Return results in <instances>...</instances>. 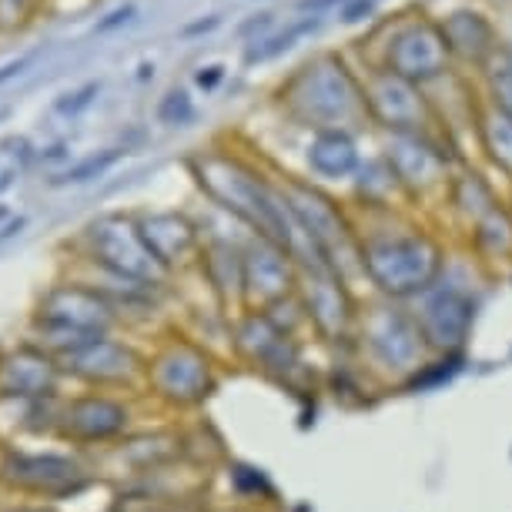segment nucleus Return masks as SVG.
<instances>
[{
	"label": "nucleus",
	"instance_id": "nucleus-7",
	"mask_svg": "<svg viewBox=\"0 0 512 512\" xmlns=\"http://www.w3.org/2000/svg\"><path fill=\"white\" fill-rule=\"evenodd\" d=\"M148 375L161 399L178 402V405L201 402L211 392V385H215L208 355L198 352L195 345H188V342L168 345V349L151 362Z\"/></svg>",
	"mask_w": 512,
	"mask_h": 512
},
{
	"label": "nucleus",
	"instance_id": "nucleus-24",
	"mask_svg": "<svg viewBox=\"0 0 512 512\" xmlns=\"http://www.w3.org/2000/svg\"><path fill=\"white\" fill-rule=\"evenodd\" d=\"M98 91H101V84H98V81H91V84H84L81 91L64 94V98L57 101L54 108L61 111V114H77V111H84V108H88V104L94 101V94H98Z\"/></svg>",
	"mask_w": 512,
	"mask_h": 512
},
{
	"label": "nucleus",
	"instance_id": "nucleus-11",
	"mask_svg": "<svg viewBox=\"0 0 512 512\" xmlns=\"http://www.w3.org/2000/svg\"><path fill=\"white\" fill-rule=\"evenodd\" d=\"M446 54H449V44L439 27L412 24V27H405V31L395 37V44L389 47V64L395 77L415 84V81H429V77L442 74Z\"/></svg>",
	"mask_w": 512,
	"mask_h": 512
},
{
	"label": "nucleus",
	"instance_id": "nucleus-29",
	"mask_svg": "<svg viewBox=\"0 0 512 512\" xmlns=\"http://www.w3.org/2000/svg\"><path fill=\"white\" fill-rule=\"evenodd\" d=\"M27 225V221L24 218H14V221H7V225L4 228H0V245H4V241L7 238H14V235H21V228Z\"/></svg>",
	"mask_w": 512,
	"mask_h": 512
},
{
	"label": "nucleus",
	"instance_id": "nucleus-33",
	"mask_svg": "<svg viewBox=\"0 0 512 512\" xmlns=\"http://www.w3.org/2000/svg\"><path fill=\"white\" fill-rule=\"evenodd\" d=\"M11 181H14V171H4V175H0V191L11 188Z\"/></svg>",
	"mask_w": 512,
	"mask_h": 512
},
{
	"label": "nucleus",
	"instance_id": "nucleus-18",
	"mask_svg": "<svg viewBox=\"0 0 512 512\" xmlns=\"http://www.w3.org/2000/svg\"><path fill=\"white\" fill-rule=\"evenodd\" d=\"M138 228H141L144 245H148L154 258H158L161 268H168V265H175L178 258H185L191 241H195V231H191L188 221H181L175 215H154Z\"/></svg>",
	"mask_w": 512,
	"mask_h": 512
},
{
	"label": "nucleus",
	"instance_id": "nucleus-2",
	"mask_svg": "<svg viewBox=\"0 0 512 512\" xmlns=\"http://www.w3.org/2000/svg\"><path fill=\"white\" fill-rule=\"evenodd\" d=\"M295 114L318 131H342L365 111L359 84L335 57H318L315 64L302 67V74L288 88Z\"/></svg>",
	"mask_w": 512,
	"mask_h": 512
},
{
	"label": "nucleus",
	"instance_id": "nucleus-3",
	"mask_svg": "<svg viewBox=\"0 0 512 512\" xmlns=\"http://www.w3.org/2000/svg\"><path fill=\"white\" fill-rule=\"evenodd\" d=\"M362 268L389 295H422L439 275V248L422 235H392L362 248Z\"/></svg>",
	"mask_w": 512,
	"mask_h": 512
},
{
	"label": "nucleus",
	"instance_id": "nucleus-27",
	"mask_svg": "<svg viewBox=\"0 0 512 512\" xmlns=\"http://www.w3.org/2000/svg\"><path fill=\"white\" fill-rule=\"evenodd\" d=\"M131 14H134V7H121V11H114V14L104 17V21L98 24V31H111V27H118V24L128 21Z\"/></svg>",
	"mask_w": 512,
	"mask_h": 512
},
{
	"label": "nucleus",
	"instance_id": "nucleus-8",
	"mask_svg": "<svg viewBox=\"0 0 512 512\" xmlns=\"http://www.w3.org/2000/svg\"><path fill=\"white\" fill-rule=\"evenodd\" d=\"M61 362L47 349L17 345L0 355V399L4 402H41L54 399Z\"/></svg>",
	"mask_w": 512,
	"mask_h": 512
},
{
	"label": "nucleus",
	"instance_id": "nucleus-23",
	"mask_svg": "<svg viewBox=\"0 0 512 512\" xmlns=\"http://www.w3.org/2000/svg\"><path fill=\"white\" fill-rule=\"evenodd\" d=\"M158 118H161L164 124H188L191 118H195V108H191V98H188L185 91H171L168 98L161 101Z\"/></svg>",
	"mask_w": 512,
	"mask_h": 512
},
{
	"label": "nucleus",
	"instance_id": "nucleus-13",
	"mask_svg": "<svg viewBox=\"0 0 512 512\" xmlns=\"http://www.w3.org/2000/svg\"><path fill=\"white\" fill-rule=\"evenodd\" d=\"M57 362H61L64 372H71L84 382H98V385L128 382L141 365L134 349H128L124 342H114L111 335L94 338V342L81 345V349L61 355Z\"/></svg>",
	"mask_w": 512,
	"mask_h": 512
},
{
	"label": "nucleus",
	"instance_id": "nucleus-14",
	"mask_svg": "<svg viewBox=\"0 0 512 512\" xmlns=\"http://www.w3.org/2000/svg\"><path fill=\"white\" fill-rule=\"evenodd\" d=\"M288 251H282L272 241H262L241 258V288H245L251 305H275L282 302L292 288V265Z\"/></svg>",
	"mask_w": 512,
	"mask_h": 512
},
{
	"label": "nucleus",
	"instance_id": "nucleus-12",
	"mask_svg": "<svg viewBox=\"0 0 512 512\" xmlns=\"http://www.w3.org/2000/svg\"><path fill=\"white\" fill-rule=\"evenodd\" d=\"M128 409L108 395H81L57 412L61 432L74 442H108L128 429Z\"/></svg>",
	"mask_w": 512,
	"mask_h": 512
},
{
	"label": "nucleus",
	"instance_id": "nucleus-28",
	"mask_svg": "<svg viewBox=\"0 0 512 512\" xmlns=\"http://www.w3.org/2000/svg\"><path fill=\"white\" fill-rule=\"evenodd\" d=\"M27 61H31V57H21V61H11V64H4V67H0V84H4V81H11V77H14L17 71H24Z\"/></svg>",
	"mask_w": 512,
	"mask_h": 512
},
{
	"label": "nucleus",
	"instance_id": "nucleus-26",
	"mask_svg": "<svg viewBox=\"0 0 512 512\" xmlns=\"http://www.w3.org/2000/svg\"><path fill=\"white\" fill-rule=\"evenodd\" d=\"M221 77H225V67H201V71L195 74V81H198V88H205V91H211L215 88V84L221 81Z\"/></svg>",
	"mask_w": 512,
	"mask_h": 512
},
{
	"label": "nucleus",
	"instance_id": "nucleus-20",
	"mask_svg": "<svg viewBox=\"0 0 512 512\" xmlns=\"http://www.w3.org/2000/svg\"><path fill=\"white\" fill-rule=\"evenodd\" d=\"M482 138H486V148L492 151L502 168L512 175V114H506L502 108H496L482 124Z\"/></svg>",
	"mask_w": 512,
	"mask_h": 512
},
{
	"label": "nucleus",
	"instance_id": "nucleus-16",
	"mask_svg": "<svg viewBox=\"0 0 512 512\" xmlns=\"http://www.w3.org/2000/svg\"><path fill=\"white\" fill-rule=\"evenodd\" d=\"M305 302H308V315L328 335H338L345 322H349V295H345L342 278H338L335 268H308Z\"/></svg>",
	"mask_w": 512,
	"mask_h": 512
},
{
	"label": "nucleus",
	"instance_id": "nucleus-25",
	"mask_svg": "<svg viewBox=\"0 0 512 512\" xmlns=\"http://www.w3.org/2000/svg\"><path fill=\"white\" fill-rule=\"evenodd\" d=\"M496 91H499L502 111L512 114V67H509V71H502V74L496 77Z\"/></svg>",
	"mask_w": 512,
	"mask_h": 512
},
{
	"label": "nucleus",
	"instance_id": "nucleus-22",
	"mask_svg": "<svg viewBox=\"0 0 512 512\" xmlns=\"http://www.w3.org/2000/svg\"><path fill=\"white\" fill-rule=\"evenodd\" d=\"M315 27H318V21H312V17H305L302 24H292L285 34H275V37H268V41H262L258 47H251L245 61H248V64H255V61H268V57H275V54L288 51V47H292V44L298 41V37L308 34V31H315Z\"/></svg>",
	"mask_w": 512,
	"mask_h": 512
},
{
	"label": "nucleus",
	"instance_id": "nucleus-31",
	"mask_svg": "<svg viewBox=\"0 0 512 512\" xmlns=\"http://www.w3.org/2000/svg\"><path fill=\"white\" fill-rule=\"evenodd\" d=\"M328 4H335V0H305L302 7H305V11H312V14H315V11H322V7H328Z\"/></svg>",
	"mask_w": 512,
	"mask_h": 512
},
{
	"label": "nucleus",
	"instance_id": "nucleus-32",
	"mask_svg": "<svg viewBox=\"0 0 512 512\" xmlns=\"http://www.w3.org/2000/svg\"><path fill=\"white\" fill-rule=\"evenodd\" d=\"M4 512H51V509H41V506H11V509H4Z\"/></svg>",
	"mask_w": 512,
	"mask_h": 512
},
{
	"label": "nucleus",
	"instance_id": "nucleus-1",
	"mask_svg": "<svg viewBox=\"0 0 512 512\" xmlns=\"http://www.w3.org/2000/svg\"><path fill=\"white\" fill-rule=\"evenodd\" d=\"M114 325V305L94 288L84 285H57L37 305L34 328L37 338L51 355H67L94 338L108 335Z\"/></svg>",
	"mask_w": 512,
	"mask_h": 512
},
{
	"label": "nucleus",
	"instance_id": "nucleus-21",
	"mask_svg": "<svg viewBox=\"0 0 512 512\" xmlns=\"http://www.w3.org/2000/svg\"><path fill=\"white\" fill-rule=\"evenodd\" d=\"M118 158H121L118 148L98 151V154H91V158H84L81 164H74V168H67L64 175H57L51 185L61 188V185H84V181H94V178H101L104 171H108Z\"/></svg>",
	"mask_w": 512,
	"mask_h": 512
},
{
	"label": "nucleus",
	"instance_id": "nucleus-30",
	"mask_svg": "<svg viewBox=\"0 0 512 512\" xmlns=\"http://www.w3.org/2000/svg\"><path fill=\"white\" fill-rule=\"evenodd\" d=\"M211 27H218V17H208V21H201V24H191V27H185V34H198V31H211Z\"/></svg>",
	"mask_w": 512,
	"mask_h": 512
},
{
	"label": "nucleus",
	"instance_id": "nucleus-9",
	"mask_svg": "<svg viewBox=\"0 0 512 512\" xmlns=\"http://www.w3.org/2000/svg\"><path fill=\"white\" fill-rule=\"evenodd\" d=\"M365 342H369L372 355L379 359L385 369H415L422 362L425 352V335L399 308H375L365 318Z\"/></svg>",
	"mask_w": 512,
	"mask_h": 512
},
{
	"label": "nucleus",
	"instance_id": "nucleus-6",
	"mask_svg": "<svg viewBox=\"0 0 512 512\" xmlns=\"http://www.w3.org/2000/svg\"><path fill=\"white\" fill-rule=\"evenodd\" d=\"M0 479L34 496H67L88 482V472L61 452H11L0 466Z\"/></svg>",
	"mask_w": 512,
	"mask_h": 512
},
{
	"label": "nucleus",
	"instance_id": "nucleus-19",
	"mask_svg": "<svg viewBox=\"0 0 512 512\" xmlns=\"http://www.w3.org/2000/svg\"><path fill=\"white\" fill-rule=\"evenodd\" d=\"M308 164L322 178H349L359 168V148L345 131H318L308 144Z\"/></svg>",
	"mask_w": 512,
	"mask_h": 512
},
{
	"label": "nucleus",
	"instance_id": "nucleus-15",
	"mask_svg": "<svg viewBox=\"0 0 512 512\" xmlns=\"http://www.w3.org/2000/svg\"><path fill=\"white\" fill-rule=\"evenodd\" d=\"M365 101L379 114V121L389 124L395 131H412L422 124L425 108H422L419 91H415V84L402 81V77H395L392 71L372 84V94Z\"/></svg>",
	"mask_w": 512,
	"mask_h": 512
},
{
	"label": "nucleus",
	"instance_id": "nucleus-4",
	"mask_svg": "<svg viewBox=\"0 0 512 512\" xmlns=\"http://www.w3.org/2000/svg\"><path fill=\"white\" fill-rule=\"evenodd\" d=\"M288 208H292L295 221L302 225V231L315 241V248L322 251V258L335 268H349L362 262V251L355 248V241L349 235V225L338 215V208L325 195H318L312 188L295 185L288 191Z\"/></svg>",
	"mask_w": 512,
	"mask_h": 512
},
{
	"label": "nucleus",
	"instance_id": "nucleus-5",
	"mask_svg": "<svg viewBox=\"0 0 512 512\" xmlns=\"http://www.w3.org/2000/svg\"><path fill=\"white\" fill-rule=\"evenodd\" d=\"M91 241H94V258L111 275H118L121 282L131 285L158 282L161 265L148 251V245H144L138 225H131L124 218H104L98 225H91Z\"/></svg>",
	"mask_w": 512,
	"mask_h": 512
},
{
	"label": "nucleus",
	"instance_id": "nucleus-10",
	"mask_svg": "<svg viewBox=\"0 0 512 512\" xmlns=\"http://www.w3.org/2000/svg\"><path fill=\"white\" fill-rule=\"evenodd\" d=\"M415 325L422 328L425 342L436 349H459L472 325V302L459 288H425L422 305L415 312Z\"/></svg>",
	"mask_w": 512,
	"mask_h": 512
},
{
	"label": "nucleus",
	"instance_id": "nucleus-17",
	"mask_svg": "<svg viewBox=\"0 0 512 512\" xmlns=\"http://www.w3.org/2000/svg\"><path fill=\"white\" fill-rule=\"evenodd\" d=\"M389 164L405 185H432L442 175V158L432 144L415 138L412 131H399L389 144Z\"/></svg>",
	"mask_w": 512,
	"mask_h": 512
}]
</instances>
